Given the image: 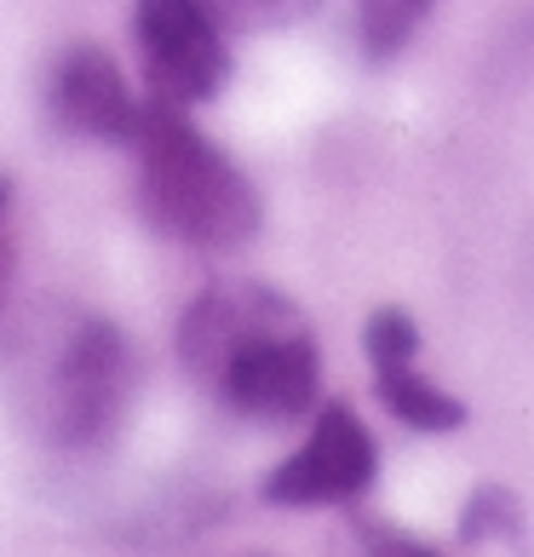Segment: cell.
Here are the masks:
<instances>
[{
  "label": "cell",
  "instance_id": "obj_3",
  "mask_svg": "<svg viewBox=\"0 0 534 557\" xmlns=\"http://www.w3.org/2000/svg\"><path fill=\"white\" fill-rule=\"evenodd\" d=\"M138 385V357L127 334L104 317H87L75 327V339L58 357L52 374V414H58V437L70 448H104L121 420H127Z\"/></svg>",
  "mask_w": 534,
  "mask_h": 557
},
{
  "label": "cell",
  "instance_id": "obj_8",
  "mask_svg": "<svg viewBox=\"0 0 534 557\" xmlns=\"http://www.w3.org/2000/svg\"><path fill=\"white\" fill-rule=\"evenodd\" d=\"M374 385H380V403L392 408L402 425H414V431H455V425H465V403L448 397L443 385H431L425 374H414V362L380 368Z\"/></svg>",
  "mask_w": 534,
  "mask_h": 557
},
{
  "label": "cell",
  "instance_id": "obj_14",
  "mask_svg": "<svg viewBox=\"0 0 534 557\" xmlns=\"http://www.w3.org/2000/svg\"><path fill=\"white\" fill-rule=\"evenodd\" d=\"M7 201H12V184H7V178H0V213H7Z\"/></svg>",
  "mask_w": 534,
  "mask_h": 557
},
{
  "label": "cell",
  "instance_id": "obj_2",
  "mask_svg": "<svg viewBox=\"0 0 534 557\" xmlns=\"http://www.w3.org/2000/svg\"><path fill=\"white\" fill-rule=\"evenodd\" d=\"M133 40L161 104H208L231 81V40L213 0H138Z\"/></svg>",
  "mask_w": 534,
  "mask_h": 557
},
{
  "label": "cell",
  "instance_id": "obj_4",
  "mask_svg": "<svg viewBox=\"0 0 534 557\" xmlns=\"http://www.w3.org/2000/svg\"><path fill=\"white\" fill-rule=\"evenodd\" d=\"M316 380H322L316 339L305 334V322H287L236 345L208 391H219L248 420H299L316 403Z\"/></svg>",
  "mask_w": 534,
  "mask_h": 557
},
{
  "label": "cell",
  "instance_id": "obj_5",
  "mask_svg": "<svg viewBox=\"0 0 534 557\" xmlns=\"http://www.w3.org/2000/svg\"><path fill=\"white\" fill-rule=\"evenodd\" d=\"M374 471H380V454H374L368 425L345 403H327L305 448L287 454L264 478V500L271 506H339V500H357L374 483Z\"/></svg>",
  "mask_w": 534,
  "mask_h": 557
},
{
  "label": "cell",
  "instance_id": "obj_13",
  "mask_svg": "<svg viewBox=\"0 0 534 557\" xmlns=\"http://www.w3.org/2000/svg\"><path fill=\"white\" fill-rule=\"evenodd\" d=\"M374 557H437V552H425L414 541H402V534H385V541L374 546Z\"/></svg>",
  "mask_w": 534,
  "mask_h": 557
},
{
  "label": "cell",
  "instance_id": "obj_1",
  "mask_svg": "<svg viewBox=\"0 0 534 557\" xmlns=\"http://www.w3.org/2000/svg\"><path fill=\"white\" fill-rule=\"evenodd\" d=\"M127 144L138 150V213L161 236L201 253H236L259 236V190L208 133L178 115V104H144Z\"/></svg>",
  "mask_w": 534,
  "mask_h": 557
},
{
  "label": "cell",
  "instance_id": "obj_9",
  "mask_svg": "<svg viewBox=\"0 0 534 557\" xmlns=\"http://www.w3.org/2000/svg\"><path fill=\"white\" fill-rule=\"evenodd\" d=\"M437 0H357V40H362V58L368 64H385L397 58L414 29L431 17Z\"/></svg>",
  "mask_w": 534,
  "mask_h": 557
},
{
  "label": "cell",
  "instance_id": "obj_12",
  "mask_svg": "<svg viewBox=\"0 0 534 557\" xmlns=\"http://www.w3.org/2000/svg\"><path fill=\"white\" fill-rule=\"evenodd\" d=\"M213 7L241 17V24H287V17L311 12L316 0H213Z\"/></svg>",
  "mask_w": 534,
  "mask_h": 557
},
{
  "label": "cell",
  "instance_id": "obj_7",
  "mask_svg": "<svg viewBox=\"0 0 534 557\" xmlns=\"http://www.w3.org/2000/svg\"><path fill=\"white\" fill-rule=\"evenodd\" d=\"M138 98L127 87L121 64L104 47H70L52 70V115L80 138H104V144H127L138 127Z\"/></svg>",
  "mask_w": 534,
  "mask_h": 557
},
{
  "label": "cell",
  "instance_id": "obj_6",
  "mask_svg": "<svg viewBox=\"0 0 534 557\" xmlns=\"http://www.w3.org/2000/svg\"><path fill=\"white\" fill-rule=\"evenodd\" d=\"M287 322H299V317H294V305H287L276 287H264V282H219L184 311L178 357H184V368H190L201 385H213V374L224 368V357H231L236 345H248L253 334H271V327H287Z\"/></svg>",
  "mask_w": 534,
  "mask_h": 557
},
{
  "label": "cell",
  "instance_id": "obj_11",
  "mask_svg": "<svg viewBox=\"0 0 534 557\" xmlns=\"http://www.w3.org/2000/svg\"><path fill=\"white\" fill-rule=\"evenodd\" d=\"M465 541H523V518H518V500L506 488H477L460 518Z\"/></svg>",
  "mask_w": 534,
  "mask_h": 557
},
{
  "label": "cell",
  "instance_id": "obj_10",
  "mask_svg": "<svg viewBox=\"0 0 534 557\" xmlns=\"http://www.w3.org/2000/svg\"><path fill=\"white\" fill-rule=\"evenodd\" d=\"M362 345H368V362H374V374H380V368H402V362L420 357V327H414V317H408V311L385 305V311L368 317Z\"/></svg>",
  "mask_w": 534,
  "mask_h": 557
}]
</instances>
